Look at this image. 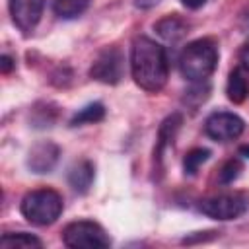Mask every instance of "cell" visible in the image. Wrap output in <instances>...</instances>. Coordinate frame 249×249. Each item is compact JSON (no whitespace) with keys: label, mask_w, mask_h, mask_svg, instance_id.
Returning <instances> with one entry per match:
<instances>
[{"label":"cell","mask_w":249,"mask_h":249,"mask_svg":"<svg viewBox=\"0 0 249 249\" xmlns=\"http://www.w3.org/2000/svg\"><path fill=\"white\" fill-rule=\"evenodd\" d=\"M130 74L134 84L144 91H161L169 76L165 49L150 37H136L130 47Z\"/></svg>","instance_id":"cell-1"},{"label":"cell","mask_w":249,"mask_h":249,"mask_svg":"<svg viewBox=\"0 0 249 249\" xmlns=\"http://www.w3.org/2000/svg\"><path fill=\"white\" fill-rule=\"evenodd\" d=\"M218 64V47L212 39H196L189 43L181 56L179 68L181 74L191 82H204Z\"/></svg>","instance_id":"cell-2"},{"label":"cell","mask_w":249,"mask_h":249,"mask_svg":"<svg viewBox=\"0 0 249 249\" xmlns=\"http://www.w3.org/2000/svg\"><path fill=\"white\" fill-rule=\"evenodd\" d=\"M19 210L33 226H51L62 214V196L53 189H35L21 198Z\"/></svg>","instance_id":"cell-3"},{"label":"cell","mask_w":249,"mask_h":249,"mask_svg":"<svg viewBox=\"0 0 249 249\" xmlns=\"http://www.w3.org/2000/svg\"><path fill=\"white\" fill-rule=\"evenodd\" d=\"M62 241L72 249H99L111 245L105 230L91 220H78L68 224L62 231Z\"/></svg>","instance_id":"cell-4"},{"label":"cell","mask_w":249,"mask_h":249,"mask_svg":"<svg viewBox=\"0 0 249 249\" xmlns=\"http://www.w3.org/2000/svg\"><path fill=\"white\" fill-rule=\"evenodd\" d=\"M249 208V198L243 193L231 195H218L212 198H204L198 204V210L214 220H235L243 216Z\"/></svg>","instance_id":"cell-5"},{"label":"cell","mask_w":249,"mask_h":249,"mask_svg":"<svg viewBox=\"0 0 249 249\" xmlns=\"http://www.w3.org/2000/svg\"><path fill=\"white\" fill-rule=\"evenodd\" d=\"M123 72H124V56L121 53V49L117 47H107L103 49L91 68H89V76L101 84H109V86H115L121 82L123 78Z\"/></svg>","instance_id":"cell-6"},{"label":"cell","mask_w":249,"mask_h":249,"mask_svg":"<svg viewBox=\"0 0 249 249\" xmlns=\"http://www.w3.org/2000/svg\"><path fill=\"white\" fill-rule=\"evenodd\" d=\"M245 124L241 121V117L233 115V113H228V111H218V113H212L206 123H204V132L216 140V142H230V140H235L241 136Z\"/></svg>","instance_id":"cell-7"},{"label":"cell","mask_w":249,"mask_h":249,"mask_svg":"<svg viewBox=\"0 0 249 249\" xmlns=\"http://www.w3.org/2000/svg\"><path fill=\"white\" fill-rule=\"evenodd\" d=\"M45 0H10V16L16 27L23 33H31L41 16H43Z\"/></svg>","instance_id":"cell-8"},{"label":"cell","mask_w":249,"mask_h":249,"mask_svg":"<svg viewBox=\"0 0 249 249\" xmlns=\"http://www.w3.org/2000/svg\"><path fill=\"white\" fill-rule=\"evenodd\" d=\"M58 156H60V148L54 142H49V140L39 142L29 150L27 167L33 173H49L56 165Z\"/></svg>","instance_id":"cell-9"},{"label":"cell","mask_w":249,"mask_h":249,"mask_svg":"<svg viewBox=\"0 0 249 249\" xmlns=\"http://www.w3.org/2000/svg\"><path fill=\"white\" fill-rule=\"evenodd\" d=\"M181 123H183V119H181V115H179V113L169 115V117L161 123L160 132H158V144H156V150H154L156 163H160V161H161L163 152L173 144V138H175V134H177V130H179Z\"/></svg>","instance_id":"cell-10"},{"label":"cell","mask_w":249,"mask_h":249,"mask_svg":"<svg viewBox=\"0 0 249 249\" xmlns=\"http://www.w3.org/2000/svg\"><path fill=\"white\" fill-rule=\"evenodd\" d=\"M91 183H93V163L91 161L82 160V161H78V163H74L70 167V171H68V185L76 193H80V195L88 193Z\"/></svg>","instance_id":"cell-11"},{"label":"cell","mask_w":249,"mask_h":249,"mask_svg":"<svg viewBox=\"0 0 249 249\" xmlns=\"http://www.w3.org/2000/svg\"><path fill=\"white\" fill-rule=\"evenodd\" d=\"M189 29V23L185 19H181L179 16H165L163 19H160L156 23V31L160 37H163L165 41H179Z\"/></svg>","instance_id":"cell-12"},{"label":"cell","mask_w":249,"mask_h":249,"mask_svg":"<svg viewBox=\"0 0 249 249\" xmlns=\"http://www.w3.org/2000/svg\"><path fill=\"white\" fill-rule=\"evenodd\" d=\"M226 93L228 99L233 103H243L249 95V84L245 80V76L241 74V70H231L228 76V84H226Z\"/></svg>","instance_id":"cell-13"},{"label":"cell","mask_w":249,"mask_h":249,"mask_svg":"<svg viewBox=\"0 0 249 249\" xmlns=\"http://www.w3.org/2000/svg\"><path fill=\"white\" fill-rule=\"evenodd\" d=\"M2 249H29V247H43V241L31 233L18 231V233H4L0 237Z\"/></svg>","instance_id":"cell-14"},{"label":"cell","mask_w":249,"mask_h":249,"mask_svg":"<svg viewBox=\"0 0 249 249\" xmlns=\"http://www.w3.org/2000/svg\"><path fill=\"white\" fill-rule=\"evenodd\" d=\"M88 4H89V0H53V10L58 18L72 19V18H78L80 14H84Z\"/></svg>","instance_id":"cell-15"},{"label":"cell","mask_w":249,"mask_h":249,"mask_svg":"<svg viewBox=\"0 0 249 249\" xmlns=\"http://www.w3.org/2000/svg\"><path fill=\"white\" fill-rule=\"evenodd\" d=\"M105 117V107L101 103H89L86 107H82L72 119H70V126H80L86 123H99Z\"/></svg>","instance_id":"cell-16"},{"label":"cell","mask_w":249,"mask_h":249,"mask_svg":"<svg viewBox=\"0 0 249 249\" xmlns=\"http://www.w3.org/2000/svg\"><path fill=\"white\" fill-rule=\"evenodd\" d=\"M210 158V150L206 148H193L191 152L185 154L183 158V169L187 175H195L198 171V167Z\"/></svg>","instance_id":"cell-17"},{"label":"cell","mask_w":249,"mask_h":249,"mask_svg":"<svg viewBox=\"0 0 249 249\" xmlns=\"http://www.w3.org/2000/svg\"><path fill=\"white\" fill-rule=\"evenodd\" d=\"M241 171H243V165H241L239 160H228V161L222 165L220 173H218V181H220L222 185H230V183H233V181L241 175Z\"/></svg>","instance_id":"cell-18"},{"label":"cell","mask_w":249,"mask_h":249,"mask_svg":"<svg viewBox=\"0 0 249 249\" xmlns=\"http://www.w3.org/2000/svg\"><path fill=\"white\" fill-rule=\"evenodd\" d=\"M12 68H14V58L8 56V54H2V56H0V70H2L4 74H8Z\"/></svg>","instance_id":"cell-19"},{"label":"cell","mask_w":249,"mask_h":249,"mask_svg":"<svg viewBox=\"0 0 249 249\" xmlns=\"http://www.w3.org/2000/svg\"><path fill=\"white\" fill-rule=\"evenodd\" d=\"M239 62H241V66L249 72V45H245V47L239 51Z\"/></svg>","instance_id":"cell-20"},{"label":"cell","mask_w":249,"mask_h":249,"mask_svg":"<svg viewBox=\"0 0 249 249\" xmlns=\"http://www.w3.org/2000/svg\"><path fill=\"white\" fill-rule=\"evenodd\" d=\"M160 0H134V6L136 8H142V10H148V8H154Z\"/></svg>","instance_id":"cell-21"},{"label":"cell","mask_w":249,"mask_h":249,"mask_svg":"<svg viewBox=\"0 0 249 249\" xmlns=\"http://www.w3.org/2000/svg\"><path fill=\"white\" fill-rule=\"evenodd\" d=\"M181 4H183L185 8H191V10H196V8H200V6H204V4H206V0H181Z\"/></svg>","instance_id":"cell-22"},{"label":"cell","mask_w":249,"mask_h":249,"mask_svg":"<svg viewBox=\"0 0 249 249\" xmlns=\"http://www.w3.org/2000/svg\"><path fill=\"white\" fill-rule=\"evenodd\" d=\"M243 29H245V33L249 35V10H247V14L243 16Z\"/></svg>","instance_id":"cell-23"},{"label":"cell","mask_w":249,"mask_h":249,"mask_svg":"<svg viewBox=\"0 0 249 249\" xmlns=\"http://www.w3.org/2000/svg\"><path fill=\"white\" fill-rule=\"evenodd\" d=\"M239 154H241L243 158H247V160H249V144H245V146H241V148H239Z\"/></svg>","instance_id":"cell-24"}]
</instances>
